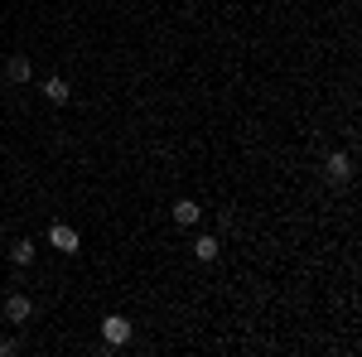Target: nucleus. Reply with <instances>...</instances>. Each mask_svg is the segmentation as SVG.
Returning <instances> with one entry per match:
<instances>
[{
    "mask_svg": "<svg viewBox=\"0 0 362 357\" xmlns=\"http://www.w3.org/2000/svg\"><path fill=\"white\" fill-rule=\"evenodd\" d=\"M102 338H107V348L131 343V319H126V314H107V319H102Z\"/></svg>",
    "mask_w": 362,
    "mask_h": 357,
    "instance_id": "obj_1",
    "label": "nucleus"
},
{
    "mask_svg": "<svg viewBox=\"0 0 362 357\" xmlns=\"http://www.w3.org/2000/svg\"><path fill=\"white\" fill-rule=\"evenodd\" d=\"M29 319H34V300H29V295H10V300H5V324H20V329H25Z\"/></svg>",
    "mask_w": 362,
    "mask_h": 357,
    "instance_id": "obj_2",
    "label": "nucleus"
},
{
    "mask_svg": "<svg viewBox=\"0 0 362 357\" xmlns=\"http://www.w3.org/2000/svg\"><path fill=\"white\" fill-rule=\"evenodd\" d=\"M329 184H348V179H353V155H348V150H338V155H329Z\"/></svg>",
    "mask_w": 362,
    "mask_h": 357,
    "instance_id": "obj_3",
    "label": "nucleus"
},
{
    "mask_svg": "<svg viewBox=\"0 0 362 357\" xmlns=\"http://www.w3.org/2000/svg\"><path fill=\"white\" fill-rule=\"evenodd\" d=\"M49 242H54L63 256H73V251H78V232H73L68 222H54V227H49Z\"/></svg>",
    "mask_w": 362,
    "mask_h": 357,
    "instance_id": "obj_4",
    "label": "nucleus"
},
{
    "mask_svg": "<svg viewBox=\"0 0 362 357\" xmlns=\"http://www.w3.org/2000/svg\"><path fill=\"white\" fill-rule=\"evenodd\" d=\"M29 73H34L29 54H10L5 58V78H10V83H29Z\"/></svg>",
    "mask_w": 362,
    "mask_h": 357,
    "instance_id": "obj_5",
    "label": "nucleus"
},
{
    "mask_svg": "<svg viewBox=\"0 0 362 357\" xmlns=\"http://www.w3.org/2000/svg\"><path fill=\"white\" fill-rule=\"evenodd\" d=\"M44 97H49V102H54V107H63V102H68V97H73V87L63 83V78H49V83H44Z\"/></svg>",
    "mask_w": 362,
    "mask_h": 357,
    "instance_id": "obj_6",
    "label": "nucleus"
},
{
    "mask_svg": "<svg viewBox=\"0 0 362 357\" xmlns=\"http://www.w3.org/2000/svg\"><path fill=\"white\" fill-rule=\"evenodd\" d=\"M198 213H203V208H198V203H189V198H184V203H174V222H179V227H194Z\"/></svg>",
    "mask_w": 362,
    "mask_h": 357,
    "instance_id": "obj_7",
    "label": "nucleus"
},
{
    "mask_svg": "<svg viewBox=\"0 0 362 357\" xmlns=\"http://www.w3.org/2000/svg\"><path fill=\"white\" fill-rule=\"evenodd\" d=\"M218 251H223V242H218V237H198V242H194V256H198V261H218Z\"/></svg>",
    "mask_w": 362,
    "mask_h": 357,
    "instance_id": "obj_8",
    "label": "nucleus"
},
{
    "mask_svg": "<svg viewBox=\"0 0 362 357\" xmlns=\"http://www.w3.org/2000/svg\"><path fill=\"white\" fill-rule=\"evenodd\" d=\"M10 261H15V266H29V261H34V242H15V247H10Z\"/></svg>",
    "mask_w": 362,
    "mask_h": 357,
    "instance_id": "obj_9",
    "label": "nucleus"
},
{
    "mask_svg": "<svg viewBox=\"0 0 362 357\" xmlns=\"http://www.w3.org/2000/svg\"><path fill=\"white\" fill-rule=\"evenodd\" d=\"M15 353H25V343L20 338H0V357H15Z\"/></svg>",
    "mask_w": 362,
    "mask_h": 357,
    "instance_id": "obj_10",
    "label": "nucleus"
}]
</instances>
